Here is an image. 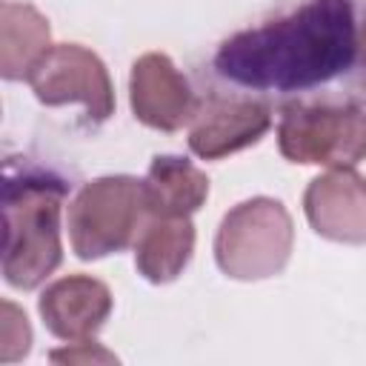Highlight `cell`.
Here are the masks:
<instances>
[{"instance_id":"1","label":"cell","mask_w":366,"mask_h":366,"mask_svg":"<svg viewBox=\"0 0 366 366\" xmlns=\"http://www.w3.org/2000/svg\"><path fill=\"white\" fill-rule=\"evenodd\" d=\"M355 60L352 0H309L277 20L229 37L214 54V69L246 89L300 92L335 80Z\"/></svg>"},{"instance_id":"2","label":"cell","mask_w":366,"mask_h":366,"mask_svg":"<svg viewBox=\"0 0 366 366\" xmlns=\"http://www.w3.org/2000/svg\"><path fill=\"white\" fill-rule=\"evenodd\" d=\"M66 183L49 172L9 169L3 183V277L31 292L63 260L60 206Z\"/></svg>"},{"instance_id":"3","label":"cell","mask_w":366,"mask_h":366,"mask_svg":"<svg viewBox=\"0 0 366 366\" xmlns=\"http://www.w3.org/2000/svg\"><path fill=\"white\" fill-rule=\"evenodd\" d=\"M152 217L146 186L132 174L86 183L69 203V240L80 260H100L129 249Z\"/></svg>"},{"instance_id":"4","label":"cell","mask_w":366,"mask_h":366,"mask_svg":"<svg viewBox=\"0 0 366 366\" xmlns=\"http://www.w3.org/2000/svg\"><path fill=\"white\" fill-rule=\"evenodd\" d=\"M292 243L295 226L286 206L274 197H252L220 220L214 260L226 277L266 280L286 269Z\"/></svg>"},{"instance_id":"5","label":"cell","mask_w":366,"mask_h":366,"mask_svg":"<svg viewBox=\"0 0 366 366\" xmlns=\"http://www.w3.org/2000/svg\"><path fill=\"white\" fill-rule=\"evenodd\" d=\"M277 146L289 163L355 166L366 160V112L352 103H289L277 123Z\"/></svg>"},{"instance_id":"6","label":"cell","mask_w":366,"mask_h":366,"mask_svg":"<svg viewBox=\"0 0 366 366\" xmlns=\"http://www.w3.org/2000/svg\"><path fill=\"white\" fill-rule=\"evenodd\" d=\"M29 86L43 106L80 103L94 123L109 120L114 112V92L103 60L77 43L51 46L31 69Z\"/></svg>"},{"instance_id":"7","label":"cell","mask_w":366,"mask_h":366,"mask_svg":"<svg viewBox=\"0 0 366 366\" xmlns=\"http://www.w3.org/2000/svg\"><path fill=\"white\" fill-rule=\"evenodd\" d=\"M129 100L134 117L157 132H177L189 126L200 109L189 80L160 51H149L134 60L129 77Z\"/></svg>"},{"instance_id":"8","label":"cell","mask_w":366,"mask_h":366,"mask_svg":"<svg viewBox=\"0 0 366 366\" xmlns=\"http://www.w3.org/2000/svg\"><path fill=\"white\" fill-rule=\"evenodd\" d=\"M272 129V109L252 97H209L189 129V149L203 160H223L254 146Z\"/></svg>"},{"instance_id":"9","label":"cell","mask_w":366,"mask_h":366,"mask_svg":"<svg viewBox=\"0 0 366 366\" xmlns=\"http://www.w3.org/2000/svg\"><path fill=\"white\" fill-rule=\"evenodd\" d=\"M309 226L335 243H366V180L352 169H329L315 177L303 194Z\"/></svg>"},{"instance_id":"10","label":"cell","mask_w":366,"mask_h":366,"mask_svg":"<svg viewBox=\"0 0 366 366\" xmlns=\"http://www.w3.org/2000/svg\"><path fill=\"white\" fill-rule=\"evenodd\" d=\"M37 312L54 337L66 343L94 340L112 315V292L97 277L69 274L46 286L37 300Z\"/></svg>"},{"instance_id":"11","label":"cell","mask_w":366,"mask_h":366,"mask_svg":"<svg viewBox=\"0 0 366 366\" xmlns=\"http://www.w3.org/2000/svg\"><path fill=\"white\" fill-rule=\"evenodd\" d=\"M194 252V226L189 217L152 214L134 240V266L149 283H172L183 274Z\"/></svg>"},{"instance_id":"12","label":"cell","mask_w":366,"mask_h":366,"mask_svg":"<svg viewBox=\"0 0 366 366\" xmlns=\"http://www.w3.org/2000/svg\"><path fill=\"white\" fill-rule=\"evenodd\" d=\"M51 49L49 20L29 3L6 0L0 11V74L3 80H29L31 69Z\"/></svg>"},{"instance_id":"13","label":"cell","mask_w":366,"mask_h":366,"mask_svg":"<svg viewBox=\"0 0 366 366\" xmlns=\"http://www.w3.org/2000/svg\"><path fill=\"white\" fill-rule=\"evenodd\" d=\"M152 214L189 217L209 197V177L186 157L157 154L143 180Z\"/></svg>"},{"instance_id":"14","label":"cell","mask_w":366,"mask_h":366,"mask_svg":"<svg viewBox=\"0 0 366 366\" xmlns=\"http://www.w3.org/2000/svg\"><path fill=\"white\" fill-rule=\"evenodd\" d=\"M29 349H31V326H29L26 315H23L11 300H3L0 360H3V363H14V360L26 357Z\"/></svg>"},{"instance_id":"15","label":"cell","mask_w":366,"mask_h":366,"mask_svg":"<svg viewBox=\"0 0 366 366\" xmlns=\"http://www.w3.org/2000/svg\"><path fill=\"white\" fill-rule=\"evenodd\" d=\"M49 357L54 363H117V357L94 340H80V343H71L69 349H54Z\"/></svg>"},{"instance_id":"16","label":"cell","mask_w":366,"mask_h":366,"mask_svg":"<svg viewBox=\"0 0 366 366\" xmlns=\"http://www.w3.org/2000/svg\"><path fill=\"white\" fill-rule=\"evenodd\" d=\"M357 57L366 63V17L360 23V31H357Z\"/></svg>"}]
</instances>
